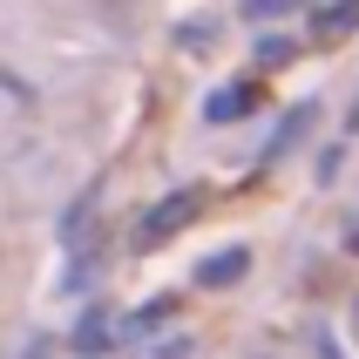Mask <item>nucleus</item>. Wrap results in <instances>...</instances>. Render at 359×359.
<instances>
[{"instance_id": "nucleus-1", "label": "nucleus", "mask_w": 359, "mask_h": 359, "mask_svg": "<svg viewBox=\"0 0 359 359\" xmlns=\"http://www.w3.org/2000/svg\"><path fill=\"white\" fill-rule=\"evenodd\" d=\"M197 210H203V197L190 190V183H183V190H170L163 203H149V210H142V224H136V251H163L177 231H190V224H197Z\"/></svg>"}, {"instance_id": "nucleus-2", "label": "nucleus", "mask_w": 359, "mask_h": 359, "mask_svg": "<svg viewBox=\"0 0 359 359\" xmlns=\"http://www.w3.org/2000/svg\"><path fill=\"white\" fill-rule=\"evenodd\" d=\"M244 271H251V251H244V244H231V251H217V258L197 264V285H238Z\"/></svg>"}, {"instance_id": "nucleus-3", "label": "nucleus", "mask_w": 359, "mask_h": 359, "mask_svg": "<svg viewBox=\"0 0 359 359\" xmlns=\"http://www.w3.org/2000/svg\"><path fill=\"white\" fill-rule=\"evenodd\" d=\"M88 217H95V190H81V197L68 203V217L55 224V238H61V251H81V231H88Z\"/></svg>"}, {"instance_id": "nucleus-4", "label": "nucleus", "mask_w": 359, "mask_h": 359, "mask_svg": "<svg viewBox=\"0 0 359 359\" xmlns=\"http://www.w3.org/2000/svg\"><path fill=\"white\" fill-rule=\"evenodd\" d=\"M244 109H251V81H238V88H217V95L203 102V116H210V122H238Z\"/></svg>"}, {"instance_id": "nucleus-5", "label": "nucleus", "mask_w": 359, "mask_h": 359, "mask_svg": "<svg viewBox=\"0 0 359 359\" xmlns=\"http://www.w3.org/2000/svg\"><path fill=\"white\" fill-rule=\"evenodd\" d=\"M292 14H305V0H244V20H292Z\"/></svg>"}, {"instance_id": "nucleus-6", "label": "nucleus", "mask_w": 359, "mask_h": 359, "mask_svg": "<svg viewBox=\"0 0 359 359\" xmlns=\"http://www.w3.org/2000/svg\"><path fill=\"white\" fill-rule=\"evenodd\" d=\"M102 339H109V312H88L75 325V353H102Z\"/></svg>"}, {"instance_id": "nucleus-7", "label": "nucleus", "mask_w": 359, "mask_h": 359, "mask_svg": "<svg viewBox=\"0 0 359 359\" xmlns=\"http://www.w3.org/2000/svg\"><path fill=\"white\" fill-rule=\"evenodd\" d=\"M136 359H190V332H170V339H149Z\"/></svg>"}, {"instance_id": "nucleus-8", "label": "nucleus", "mask_w": 359, "mask_h": 359, "mask_svg": "<svg viewBox=\"0 0 359 359\" xmlns=\"http://www.w3.org/2000/svg\"><path fill=\"white\" fill-rule=\"evenodd\" d=\"M305 122H312V102H305V109H292V116H285V129H278V136H271V156H285V149L299 142V129H305Z\"/></svg>"}, {"instance_id": "nucleus-9", "label": "nucleus", "mask_w": 359, "mask_h": 359, "mask_svg": "<svg viewBox=\"0 0 359 359\" xmlns=\"http://www.w3.org/2000/svg\"><path fill=\"white\" fill-rule=\"evenodd\" d=\"M353 20H359V0H339V7H325V14H319V34H346Z\"/></svg>"}, {"instance_id": "nucleus-10", "label": "nucleus", "mask_w": 359, "mask_h": 359, "mask_svg": "<svg viewBox=\"0 0 359 359\" xmlns=\"http://www.w3.org/2000/svg\"><path fill=\"white\" fill-rule=\"evenodd\" d=\"M312 346H319V359H346V346L332 339V332H325V325H319V332H312Z\"/></svg>"}]
</instances>
